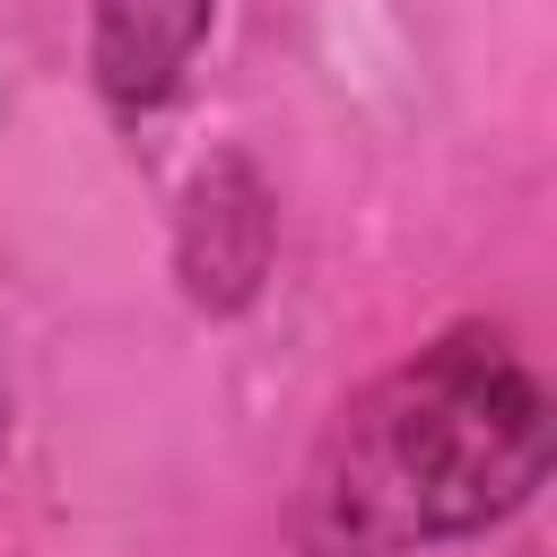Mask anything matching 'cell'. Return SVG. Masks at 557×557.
I'll return each mask as SVG.
<instances>
[{"label":"cell","instance_id":"obj_1","mask_svg":"<svg viewBox=\"0 0 557 557\" xmlns=\"http://www.w3.org/2000/svg\"><path fill=\"white\" fill-rule=\"evenodd\" d=\"M540 479L548 392L505 331L461 322L331 418L296 522L313 557H400L505 522Z\"/></svg>","mask_w":557,"mask_h":557},{"label":"cell","instance_id":"obj_2","mask_svg":"<svg viewBox=\"0 0 557 557\" xmlns=\"http://www.w3.org/2000/svg\"><path fill=\"white\" fill-rule=\"evenodd\" d=\"M209 26V0H104L96 17V78L113 104H157L174 70L191 61Z\"/></svg>","mask_w":557,"mask_h":557}]
</instances>
